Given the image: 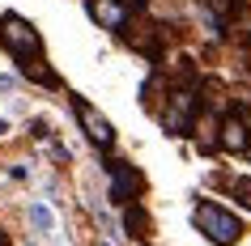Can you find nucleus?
I'll use <instances>...</instances> for the list:
<instances>
[{"label": "nucleus", "instance_id": "obj_1", "mask_svg": "<svg viewBox=\"0 0 251 246\" xmlns=\"http://www.w3.org/2000/svg\"><path fill=\"white\" fill-rule=\"evenodd\" d=\"M162 128L166 136H192L200 119V77L192 81H171V89H166V106L158 111Z\"/></svg>", "mask_w": 251, "mask_h": 246}, {"label": "nucleus", "instance_id": "obj_2", "mask_svg": "<svg viewBox=\"0 0 251 246\" xmlns=\"http://www.w3.org/2000/svg\"><path fill=\"white\" fill-rule=\"evenodd\" d=\"M192 225H196L213 246H234V242H243V233H247L243 217L230 212L226 204H217V200H200V204L192 208Z\"/></svg>", "mask_w": 251, "mask_h": 246}, {"label": "nucleus", "instance_id": "obj_3", "mask_svg": "<svg viewBox=\"0 0 251 246\" xmlns=\"http://www.w3.org/2000/svg\"><path fill=\"white\" fill-rule=\"evenodd\" d=\"M0 43L13 51V60H30V55H43V34L34 30V22L17 13H0Z\"/></svg>", "mask_w": 251, "mask_h": 246}, {"label": "nucleus", "instance_id": "obj_4", "mask_svg": "<svg viewBox=\"0 0 251 246\" xmlns=\"http://www.w3.org/2000/svg\"><path fill=\"white\" fill-rule=\"evenodd\" d=\"M106 179H111V187H106V195H111V204L115 208H128L136 204L141 195H145V174L132 166V161H106Z\"/></svg>", "mask_w": 251, "mask_h": 246}, {"label": "nucleus", "instance_id": "obj_5", "mask_svg": "<svg viewBox=\"0 0 251 246\" xmlns=\"http://www.w3.org/2000/svg\"><path fill=\"white\" fill-rule=\"evenodd\" d=\"M73 111H77V123H81V132H85V140H90L98 153H111V149H115V128H111V119H106L98 106H90L81 93H73Z\"/></svg>", "mask_w": 251, "mask_h": 246}, {"label": "nucleus", "instance_id": "obj_6", "mask_svg": "<svg viewBox=\"0 0 251 246\" xmlns=\"http://www.w3.org/2000/svg\"><path fill=\"white\" fill-rule=\"evenodd\" d=\"M85 13L94 17L98 30H111V34H128V22H132L119 0H85Z\"/></svg>", "mask_w": 251, "mask_h": 246}, {"label": "nucleus", "instance_id": "obj_7", "mask_svg": "<svg viewBox=\"0 0 251 246\" xmlns=\"http://www.w3.org/2000/svg\"><path fill=\"white\" fill-rule=\"evenodd\" d=\"M217 149H222V153H247L251 149V132H247V119L243 115H222Z\"/></svg>", "mask_w": 251, "mask_h": 246}, {"label": "nucleus", "instance_id": "obj_8", "mask_svg": "<svg viewBox=\"0 0 251 246\" xmlns=\"http://www.w3.org/2000/svg\"><path fill=\"white\" fill-rule=\"evenodd\" d=\"M124 39H128L132 51L145 55V60H153V64L162 60V43H166V30H162V26H136L132 34H124Z\"/></svg>", "mask_w": 251, "mask_h": 246}, {"label": "nucleus", "instance_id": "obj_9", "mask_svg": "<svg viewBox=\"0 0 251 246\" xmlns=\"http://www.w3.org/2000/svg\"><path fill=\"white\" fill-rule=\"evenodd\" d=\"M17 72L34 85H47V89H60V77H55V68L47 64V55H30V60H17Z\"/></svg>", "mask_w": 251, "mask_h": 246}, {"label": "nucleus", "instance_id": "obj_10", "mask_svg": "<svg viewBox=\"0 0 251 246\" xmlns=\"http://www.w3.org/2000/svg\"><path fill=\"white\" fill-rule=\"evenodd\" d=\"M217 132H222V119H213V115H204V111H200L196 128H192V136H196V149H200V153H213V149H217Z\"/></svg>", "mask_w": 251, "mask_h": 246}, {"label": "nucleus", "instance_id": "obj_11", "mask_svg": "<svg viewBox=\"0 0 251 246\" xmlns=\"http://www.w3.org/2000/svg\"><path fill=\"white\" fill-rule=\"evenodd\" d=\"M204 9H209L217 22L230 26V22H238V17L247 13V0H204Z\"/></svg>", "mask_w": 251, "mask_h": 246}, {"label": "nucleus", "instance_id": "obj_12", "mask_svg": "<svg viewBox=\"0 0 251 246\" xmlns=\"http://www.w3.org/2000/svg\"><path fill=\"white\" fill-rule=\"evenodd\" d=\"M124 229H128V238H149V217L141 208V200L124 208Z\"/></svg>", "mask_w": 251, "mask_h": 246}, {"label": "nucleus", "instance_id": "obj_13", "mask_svg": "<svg viewBox=\"0 0 251 246\" xmlns=\"http://www.w3.org/2000/svg\"><path fill=\"white\" fill-rule=\"evenodd\" d=\"M30 221L39 225V233H55V217L47 204H30Z\"/></svg>", "mask_w": 251, "mask_h": 246}, {"label": "nucleus", "instance_id": "obj_14", "mask_svg": "<svg viewBox=\"0 0 251 246\" xmlns=\"http://www.w3.org/2000/svg\"><path fill=\"white\" fill-rule=\"evenodd\" d=\"M226 187H230V195H234L238 204L251 208V179H243V174H238V179H226Z\"/></svg>", "mask_w": 251, "mask_h": 246}, {"label": "nucleus", "instance_id": "obj_15", "mask_svg": "<svg viewBox=\"0 0 251 246\" xmlns=\"http://www.w3.org/2000/svg\"><path fill=\"white\" fill-rule=\"evenodd\" d=\"M30 132H34V136H39V140H47V136H51V132H47V123H43V119H30Z\"/></svg>", "mask_w": 251, "mask_h": 246}, {"label": "nucleus", "instance_id": "obj_16", "mask_svg": "<svg viewBox=\"0 0 251 246\" xmlns=\"http://www.w3.org/2000/svg\"><path fill=\"white\" fill-rule=\"evenodd\" d=\"M119 4H124V9H145L149 0H119Z\"/></svg>", "mask_w": 251, "mask_h": 246}, {"label": "nucleus", "instance_id": "obj_17", "mask_svg": "<svg viewBox=\"0 0 251 246\" xmlns=\"http://www.w3.org/2000/svg\"><path fill=\"white\" fill-rule=\"evenodd\" d=\"M238 115H243V119H247V132H251V111H238Z\"/></svg>", "mask_w": 251, "mask_h": 246}, {"label": "nucleus", "instance_id": "obj_18", "mask_svg": "<svg viewBox=\"0 0 251 246\" xmlns=\"http://www.w3.org/2000/svg\"><path fill=\"white\" fill-rule=\"evenodd\" d=\"M4 132H9V123H4V119H0V136H4Z\"/></svg>", "mask_w": 251, "mask_h": 246}, {"label": "nucleus", "instance_id": "obj_19", "mask_svg": "<svg viewBox=\"0 0 251 246\" xmlns=\"http://www.w3.org/2000/svg\"><path fill=\"white\" fill-rule=\"evenodd\" d=\"M0 246H9V238H4V229H0Z\"/></svg>", "mask_w": 251, "mask_h": 246}, {"label": "nucleus", "instance_id": "obj_20", "mask_svg": "<svg viewBox=\"0 0 251 246\" xmlns=\"http://www.w3.org/2000/svg\"><path fill=\"white\" fill-rule=\"evenodd\" d=\"M243 157H247V161H251V149H247V153H243Z\"/></svg>", "mask_w": 251, "mask_h": 246}, {"label": "nucleus", "instance_id": "obj_21", "mask_svg": "<svg viewBox=\"0 0 251 246\" xmlns=\"http://www.w3.org/2000/svg\"><path fill=\"white\" fill-rule=\"evenodd\" d=\"M98 246H111V242H98Z\"/></svg>", "mask_w": 251, "mask_h": 246}, {"label": "nucleus", "instance_id": "obj_22", "mask_svg": "<svg viewBox=\"0 0 251 246\" xmlns=\"http://www.w3.org/2000/svg\"><path fill=\"white\" fill-rule=\"evenodd\" d=\"M26 246H34V242H26Z\"/></svg>", "mask_w": 251, "mask_h": 246}]
</instances>
